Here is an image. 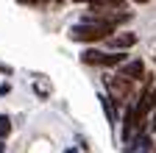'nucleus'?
I'll list each match as a JSON object with an SVG mask.
<instances>
[{"label":"nucleus","mask_w":156,"mask_h":153,"mask_svg":"<svg viewBox=\"0 0 156 153\" xmlns=\"http://www.w3.org/2000/svg\"><path fill=\"white\" fill-rule=\"evenodd\" d=\"M140 125V117H136V106L126 109V120H123V142H131L134 137V128Z\"/></svg>","instance_id":"3"},{"label":"nucleus","mask_w":156,"mask_h":153,"mask_svg":"<svg viewBox=\"0 0 156 153\" xmlns=\"http://www.w3.org/2000/svg\"><path fill=\"white\" fill-rule=\"evenodd\" d=\"M134 42H136V33H131V31L117 33V36H109V45L114 50H128V47H134Z\"/></svg>","instance_id":"4"},{"label":"nucleus","mask_w":156,"mask_h":153,"mask_svg":"<svg viewBox=\"0 0 156 153\" xmlns=\"http://www.w3.org/2000/svg\"><path fill=\"white\" fill-rule=\"evenodd\" d=\"M134 3H148V0H134Z\"/></svg>","instance_id":"14"},{"label":"nucleus","mask_w":156,"mask_h":153,"mask_svg":"<svg viewBox=\"0 0 156 153\" xmlns=\"http://www.w3.org/2000/svg\"><path fill=\"white\" fill-rule=\"evenodd\" d=\"M151 131H156V114H153V123H151Z\"/></svg>","instance_id":"9"},{"label":"nucleus","mask_w":156,"mask_h":153,"mask_svg":"<svg viewBox=\"0 0 156 153\" xmlns=\"http://www.w3.org/2000/svg\"><path fill=\"white\" fill-rule=\"evenodd\" d=\"M120 75H123V78H128V81H140L142 75H145V64H142L140 59L126 61V64H120Z\"/></svg>","instance_id":"2"},{"label":"nucleus","mask_w":156,"mask_h":153,"mask_svg":"<svg viewBox=\"0 0 156 153\" xmlns=\"http://www.w3.org/2000/svg\"><path fill=\"white\" fill-rule=\"evenodd\" d=\"M109 3H112V6H120V0H109Z\"/></svg>","instance_id":"12"},{"label":"nucleus","mask_w":156,"mask_h":153,"mask_svg":"<svg viewBox=\"0 0 156 153\" xmlns=\"http://www.w3.org/2000/svg\"><path fill=\"white\" fill-rule=\"evenodd\" d=\"M34 89H36L39 95H42V98H45V95H50V89H48V86H45L42 81H36V86H34Z\"/></svg>","instance_id":"8"},{"label":"nucleus","mask_w":156,"mask_h":153,"mask_svg":"<svg viewBox=\"0 0 156 153\" xmlns=\"http://www.w3.org/2000/svg\"><path fill=\"white\" fill-rule=\"evenodd\" d=\"M64 153H78V150H73V148H70V150H64Z\"/></svg>","instance_id":"13"},{"label":"nucleus","mask_w":156,"mask_h":153,"mask_svg":"<svg viewBox=\"0 0 156 153\" xmlns=\"http://www.w3.org/2000/svg\"><path fill=\"white\" fill-rule=\"evenodd\" d=\"M98 100H101V106H103V111H106V120L114 123V120H117V114H114V100L109 98V95H101Z\"/></svg>","instance_id":"6"},{"label":"nucleus","mask_w":156,"mask_h":153,"mask_svg":"<svg viewBox=\"0 0 156 153\" xmlns=\"http://www.w3.org/2000/svg\"><path fill=\"white\" fill-rule=\"evenodd\" d=\"M3 150H6V142H3V139H0V153H3Z\"/></svg>","instance_id":"10"},{"label":"nucleus","mask_w":156,"mask_h":153,"mask_svg":"<svg viewBox=\"0 0 156 153\" xmlns=\"http://www.w3.org/2000/svg\"><path fill=\"white\" fill-rule=\"evenodd\" d=\"M20 3H39V0H20Z\"/></svg>","instance_id":"11"},{"label":"nucleus","mask_w":156,"mask_h":153,"mask_svg":"<svg viewBox=\"0 0 156 153\" xmlns=\"http://www.w3.org/2000/svg\"><path fill=\"white\" fill-rule=\"evenodd\" d=\"M117 20H95V17H89V20L78 23L70 28V39L73 42H98V39H106V36L112 33Z\"/></svg>","instance_id":"1"},{"label":"nucleus","mask_w":156,"mask_h":153,"mask_svg":"<svg viewBox=\"0 0 156 153\" xmlns=\"http://www.w3.org/2000/svg\"><path fill=\"white\" fill-rule=\"evenodd\" d=\"M11 134V120L6 117V114H0V139H6Z\"/></svg>","instance_id":"7"},{"label":"nucleus","mask_w":156,"mask_h":153,"mask_svg":"<svg viewBox=\"0 0 156 153\" xmlns=\"http://www.w3.org/2000/svg\"><path fill=\"white\" fill-rule=\"evenodd\" d=\"M103 56H106L103 50H92V47H89V50L81 53V61H84V64H95V67H103Z\"/></svg>","instance_id":"5"}]
</instances>
